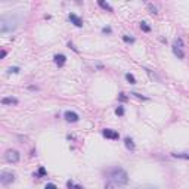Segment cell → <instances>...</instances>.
<instances>
[{
  "mask_svg": "<svg viewBox=\"0 0 189 189\" xmlns=\"http://www.w3.org/2000/svg\"><path fill=\"white\" fill-rule=\"evenodd\" d=\"M98 5H99V6H100V8H102V9H105V10H108V12H112V10H114V9L111 8V5H108V3H105L104 0H99V2H98Z\"/></svg>",
  "mask_w": 189,
  "mask_h": 189,
  "instance_id": "cell-12",
  "label": "cell"
},
{
  "mask_svg": "<svg viewBox=\"0 0 189 189\" xmlns=\"http://www.w3.org/2000/svg\"><path fill=\"white\" fill-rule=\"evenodd\" d=\"M5 158H6V161H8V163L17 164L18 161H19V158H21V154L18 152L17 149H8V151H6V154H5Z\"/></svg>",
  "mask_w": 189,
  "mask_h": 189,
  "instance_id": "cell-5",
  "label": "cell"
},
{
  "mask_svg": "<svg viewBox=\"0 0 189 189\" xmlns=\"http://www.w3.org/2000/svg\"><path fill=\"white\" fill-rule=\"evenodd\" d=\"M126 99H127V98H126V96H124V93H120V100H123V102H124V100H126Z\"/></svg>",
  "mask_w": 189,
  "mask_h": 189,
  "instance_id": "cell-24",
  "label": "cell"
},
{
  "mask_svg": "<svg viewBox=\"0 0 189 189\" xmlns=\"http://www.w3.org/2000/svg\"><path fill=\"white\" fill-rule=\"evenodd\" d=\"M130 95H133L134 98H138V99H142V100H148V98H145V96H142V95H139V93H136V92H132Z\"/></svg>",
  "mask_w": 189,
  "mask_h": 189,
  "instance_id": "cell-16",
  "label": "cell"
},
{
  "mask_svg": "<svg viewBox=\"0 0 189 189\" xmlns=\"http://www.w3.org/2000/svg\"><path fill=\"white\" fill-rule=\"evenodd\" d=\"M111 31H112V30H111L109 27H105V28H102V33H105V34H109Z\"/></svg>",
  "mask_w": 189,
  "mask_h": 189,
  "instance_id": "cell-21",
  "label": "cell"
},
{
  "mask_svg": "<svg viewBox=\"0 0 189 189\" xmlns=\"http://www.w3.org/2000/svg\"><path fill=\"white\" fill-rule=\"evenodd\" d=\"M75 189H83L81 186H75Z\"/></svg>",
  "mask_w": 189,
  "mask_h": 189,
  "instance_id": "cell-26",
  "label": "cell"
},
{
  "mask_svg": "<svg viewBox=\"0 0 189 189\" xmlns=\"http://www.w3.org/2000/svg\"><path fill=\"white\" fill-rule=\"evenodd\" d=\"M140 30L145 31V33H149V31H151V27H149L146 22H140Z\"/></svg>",
  "mask_w": 189,
  "mask_h": 189,
  "instance_id": "cell-13",
  "label": "cell"
},
{
  "mask_svg": "<svg viewBox=\"0 0 189 189\" xmlns=\"http://www.w3.org/2000/svg\"><path fill=\"white\" fill-rule=\"evenodd\" d=\"M108 177L117 185H126L129 182V174L121 167H115L108 172Z\"/></svg>",
  "mask_w": 189,
  "mask_h": 189,
  "instance_id": "cell-1",
  "label": "cell"
},
{
  "mask_svg": "<svg viewBox=\"0 0 189 189\" xmlns=\"http://www.w3.org/2000/svg\"><path fill=\"white\" fill-rule=\"evenodd\" d=\"M64 118H65L68 123H77L80 117H78V114L74 112V111H65V112H64Z\"/></svg>",
  "mask_w": 189,
  "mask_h": 189,
  "instance_id": "cell-7",
  "label": "cell"
},
{
  "mask_svg": "<svg viewBox=\"0 0 189 189\" xmlns=\"http://www.w3.org/2000/svg\"><path fill=\"white\" fill-rule=\"evenodd\" d=\"M183 40H182L180 37H177L174 43H173V53L176 55V56L179 58V59H185V50H183Z\"/></svg>",
  "mask_w": 189,
  "mask_h": 189,
  "instance_id": "cell-3",
  "label": "cell"
},
{
  "mask_svg": "<svg viewBox=\"0 0 189 189\" xmlns=\"http://www.w3.org/2000/svg\"><path fill=\"white\" fill-rule=\"evenodd\" d=\"M68 18H70L71 24H74L75 27H78V28H81V27H83V21L78 17H77L75 13H70V17H68Z\"/></svg>",
  "mask_w": 189,
  "mask_h": 189,
  "instance_id": "cell-9",
  "label": "cell"
},
{
  "mask_svg": "<svg viewBox=\"0 0 189 189\" xmlns=\"http://www.w3.org/2000/svg\"><path fill=\"white\" fill-rule=\"evenodd\" d=\"M44 189H58V186L55 183H47V185L44 186Z\"/></svg>",
  "mask_w": 189,
  "mask_h": 189,
  "instance_id": "cell-19",
  "label": "cell"
},
{
  "mask_svg": "<svg viewBox=\"0 0 189 189\" xmlns=\"http://www.w3.org/2000/svg\"><path fill=\"white\" fill-rule=\"evenodd\" d=\"M124 145H126V148L129 149V151H134V143H133L132 138H126L124 139Z\"/></svg>",
  "mask_w": 189,
  "mask_h": 189,
  "instance_id": "cell-11",
  "label": "cell"
},
{
  "mask_svg": "<svg viewBox=\"0 0 189 189\" xmlns=\"http://www.w3.org/2000/svg\"><path fill=\"white\" fill-rule=\"evenodd\" d=\"M123 40L126 41V43H133V41H134V39H133V37H129V36H124Z\"/></svg>",
  "mask_w": 189,
  "mask_h": 189,
  "instance_id": "cell-18",
  "label": "cell"
},
{
  "mask_svg": "<svg viewBox=\"0 0 189 189\" xmlns=\"http://www.w3.org/2000/svg\"><path fill=\"white\" fill-rule=\"evenodd\" d=\"M126 80L130 83V84H134V83H136V78H134V75H133V74H129V73L126 74Z\"/></svg>",
  "mask_w": 189,
  "mask_h": 189,
  "instance_id": "cell-14",
  "label": "cell"
},
{
  "mask_svg": "<svg viewBox=\"0 0 189 189\" xmlns=\"http://www.w3.org/2000/svg\"><path fill=\"white\" fill-rule=\"evenodd\" d=\"M9 73H15V74H17V73H19V68H18V66H13V68H9Z\"/></svg>",
  "mask_w": 189,
  "mask_h": 189,
  "instance_id": "cell-20",
  "label": "cell"
},
{
  "mask_svg": "<svg viewBox=\"0 0 189 189\" xmlns=\"http://www.w3.org/2000/svg\"><path fill=\"white\" fill-rule=\"evenodd\" d=\"M115 114L120 115V117H121V115H124V108L123 107H118L117 109H115Z\"/></svg>",
  "mask_w": 189,
  "mask_h": 189,
  "instance_id": "cell-17",
  "label": "cell"
},
{
  "mask_svg": "<svg viewBox=\"0 0 189 189\" xmlns=\"http://www.w3.org/2000/svg\"><path fill=\"white\" fill-rule=\"evenodd\" d=\"M102 136L107 138V139H111V140H118V138H120L118 132L111 130V129H104V130H102Z\"/></svg>",
  "mask_w": 189,
  "mask_h": 189,
  "instance_id": "cell-6",
  "label": "cell"
},
{
  "mask_svg": "<svg viewBox=\"0 0 189 189\" xmlns=\"http://www.w3.org/2000/svg\"><path fill=\"white\" fill-rule=\"evenodd\" d=\"M146 8L149 9V12H151V13H154V15H157V13H158V12H157V8L152 5V3H148V5H146Z\"/></svg>",
  "mask_w": 189,
  "mask_h": 189,
  "instance_id": "cell-15",
  "label": "cell"
},
{
  "mask_svg": "<svg viewBox=\"0 0 189 189\" xmlns=\"http://www.w3.org/2000/svg\"><path fill=\"white\" fill-rule=\"evenodd\" d=\"M15 182V174L12 172H6V170H3V172L0 173V183L2 185H5V186H8L10 183H13Z\"/></svg>",
  "mask_w": 189,
  "mask_h": 189,
  "instance_id": "cell-4",
  "label": "cell"
},
{
  "mask_svg": "<svg viewBox=\"0 0 189 189\" xmlns=\"http://www.w3.org/2000/svg\"><path fill=\"white\" fill-rule=\"evenodd\" d=\"M39 174H41V176H44V174H46V170H44V168L41 167L40 170H39Z\"/></svg>",
  "mask_w": 189,
  "mask_h": 189,
  "instance_id": "cell-22",
  "label": "cell"
},
{
  "mask_svg": "<svg viewBox=\"0 0 189 189\" xmlns=\"http://www.w3.org/2000/svg\"><path fill=\"white\" fill-rule=\"evenodd\" d=\"M139 189H157L154 186H143V188H139Z\"/></svg>",
  "mask_w": 189,
  "mask_h": 189,
  "instance_id": "cell-25",
  "label": "cell"
},
{
  "mask_svg": "<svg viewBox=\"0 0 189 189\" xmlns=\"http://www.w3.org/2000/svg\"><path fill=\"white\" fill-rule=\"evenodd\" d=\"M18 25V19L15 17H2L0 18V31L2 33H8L15 30Z\"/></svg>",
  "mask_w": 189,
  "mask_h": 189,
  "instance_id": "cell-2",
  "label": "cell"
},
{
  "mask_svg": "<svg viewBox=\"0 0 189 189\" xmlns=\"http://www.w3.org/2000/svg\"><path fill=\"white\" fill-rule=\"evenodd\" d=\"M104 189H114V186H112L111 183H107V185H105V188H104Z\"/></svg>",
  "mask_w": 189,
  "mask_h": 189,
  "instance_id": "cell-23",
  "label": "cell"
},
{
  "mask_svg": "<svg viewBox=\"0 0 189 189\" xmlns=\"http://www.w3.org/2000/svg\"><path fill=\"white\" fill-rule=\"evenodd\" d=\"M2 104L3 105H17L18 99L17 98H3L2 99Z\"/></svg>",
  "mask_w": 189,
  "mask_h": 189,
  "instance_id": "cell-10",
  "label": "cell"
},
{
  "mask_svg": "<svg viewBox=\"0 0 189 189\" xmlns=\"http://www.w3.org/2000/svg\"><path fill=\"white\" fill-rule=\"evenodd\" d=\"M53 61H55V64H56L58 66H64L65 65V62H66V56L65 55H55L53 56Z\"/></svg>",
  "mask_w": 189,
  "mask_h": 189,
  "instance_id": "cell-8",
  "label": "cell"
}]
</instances>
